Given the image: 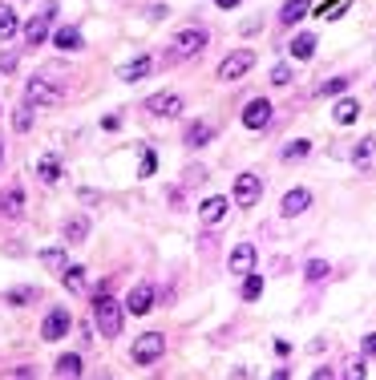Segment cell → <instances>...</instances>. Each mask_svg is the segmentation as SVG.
<instances>
[{
  "label": "cell",
  "instance_id": "6da1fadb",
  "mask_svg": "<svg viewBox=\"0 0 376 380\" xmlns=\"http://www.w3.org/2000/svg\"><path fill=\"white\" fill-rule=\"evenodd\" d=\"M93 324H98V332L105 336V340H114V336H122V324H126V303H117L114 296H93Z\"/></svg>",
  "mask_w": 376,
  "mask_h": 380
},
{
  "label": "cell",
  "instance_id": "7a4b0ae2",
  "mask_svg": "<svg viewBox=\"0 0 376 380\" xmlns=\"http://www.w3.org/2000/svg\"><path fill=\"white\" fill-rule=\"evenodd\" d=\"M207 41H211V37H207V29H202V25H190V29H182V33L174 37V49H170V57H174V61H182V57H198V53L207 49Z\"/></svg>",
  "mask_w": 376,
  "mask_h": 380
},
{
  "label": "cell",
  "instance_id": "3957f363",
  "mask_svg": "<svg viewBox=\"0 0 376 380\" xmlns=\"http://www.w3.org/2000/svg\"><path fill=\"white\" fill-rule=\"evenodd\" d=\"M251 65H255V49H235L219 61V77L223 81H239V77L251 73Z\"/></svg>",
  "mask_w": 376,
  "mask_h": 380
},
{
  "label": "cell",
  "instance_id": "277c9868",
  "mask_svg": "<svg viewBox=\"0 0 376 380\" xmlns=\"http://www.w3.org/2000/svg\"><path fill=\"white\" fill-rule=\"evenodd\" d=\"M162 352H166V336H162V332H146V336H138L134 348H130L134 364H154Z\"/></svg>",
  "mask_w": 376,
  "mask_h": 380
},
{
  "label": "cell",
  "instance_id": "5b68a950",
  "mask_svg": "<svg viewBox=\"0 0 376 380\" xmlns=\"http://www.w3.org/2000/svg\"><path fill=\"white\" fill-rule=\"evenodd\" d=\"M61 98H65V89H57V85L45 81V77H33V81L25 85V101H29V105H57Z\"/></svg>",
  "mask_w": 376,
  "mask_h": 380
},
{
  "label": "cell",
  "instance_id": "8992f818",
  "mask_svg": "<svg viewBox=\"0 0 376 380\" xmlns=\"http://www.w3.org/2000/svg\"><path fill=\"white\" fill-rule=\"evenodd\" d=\"M271 114H275V105L267 98H251L243 105V126L247 130H267V126H271Z\"/></svg>",
  "mask_w": 376,
  "mask_h": 380
},
{
  "label": "cell",
  "instance_id": "52a82bcc",
  "mask_svg": "<svg viewBox=\"0 0 376 380\" xmlns=\"http://www.w3.org/2000/svg\"><path fill=\"white\" fill-rule=\"evenodd\" d=\"M69 328H73V315H69L65 308H53V312L45 315V324H41V340L57 344V340H65Z\"/></svg>",
  "mask_w": 376,
  "mask_h": 380
},
{
  "label": "cell",
  "instance_id": "ba28073f",
  "mask_svg": "<svg viewBox=\"0 0 376 380\" xmlns=\"http://www.w3.org/2000/svg\"><path fill=\"white\" fill-rule=\"evenodd\" d=\"M53 17H57V4H45V8H41V13L25 25V45H33V49H37V45L49 37V20Z\"/></svg>",
  "mask_w": 376,
  "mask_h": 380
},
{
  "label": "cell",
  "instance_id": "9c48e42d",
  "mask_svg": "<svg viewBox=\"0 0 376 380\" xmlns=\"http://www.w3.org/2000/svg\"><path fill=\"white\" fill-rule=\"evenodd\" d=\"M259 199H263L259 174H239V178H235V207H255Z\"/></svg>",
  "mask_w": 376,
  "mask_h": 380
},
{
  "label": "cell",
  "instance_id": "30bf717a",
  "mask_svg": "<svg viewBox=\"0 0 376 380\" xmlns=\"http://www.w3.org/2000/svg\"><path fill=\"white\" fill-rule=\"evenodd\" d=\"M146 110H150L154 117H166V122H170V117H182L186 101H182L179 93H154V98L146 101Z\"/></svg>",
  "mask_w": 376,
  "mask_h": 380
},
{
  "label": "cell",
  "instance_id": "8fae6325",
  "mask_svg": "<svg viewBox=\"0 0 376 380\" xmlns=\"http://www.w3.org/2000/svg\"><path fill=\"white\" fill-rule=\"evenodd\" d=\"M308 207H311V190L295 186V190H287V195H283V202H279V215H283V218H299Z\"/></svg>",
  "mask_w": 376,
  "mask_h": 380
},
{
  "label": "cell",
  "instance_id": "7c38bea8",
  "mask_svg": "<svg viewBox=\"0 0 376 380\" xmlns=\"http://www.w3.org/2000/svg\"><path fill=\"white\" fill-rule=\"evenodd\" d=\"M150 308H154V287L150 283H138L130 291V299H126V312L130 315H146Z\"/></svg>",
  "mask_w": 376,
  "mask_h": 380
},
{
  "label": "cell",
  "instance_id": "4fadbf2b",
  "mask_svg": "<svg viewBox=\"0 0 376 380\" xmlns=\"http://www.w3.org/2000/svg\"><path fill=\"white\" fill-rule=\"evenodd\" d=\"M231 271L235 275H247V271H255V243H239V247L231 251Z\"/></svg>",
  "mask_w": 376,
  "mask_h": 380
},
{
  "label": "cell",
  "instance_id": "5bb4252c",
  "mask_svg": "<svg viewBox=\"0 0 376 380\" xmlns=\"http://www.w3.org/2000/svg\"><path fill=\"white\" fill-rule=\"evenodd\" d=\"M198 218H202L207 227H214V223H223V218H227V199H223V195H214V199H207L202 207H198Z\"/></svg>",
  "mask_w": 376,
  "mask_h": 380
},
{
  "label": "cell",
  "instance_id": "9a60e30c",
  "mask_svg": "<svg viewBox=\"0 0 376 380\" xmlns=\"http://www.w3.org/2000/svg\"><path fill=\"white\" fill-rule=\"evenodd\" d=\"M20 215H25V195H20V186H13V190L0 195V218H20Z\"/></svg>",
  "mask_w": 376,
  "mask_h": 380
},
{
  "label": "cell",
  "instance_id": "2e32d148",
  "mask_svg": "<svg viewBox=\"0 0 376 380\" xmlns=\"http://www.w3.org/2000/svg\"><path fill=\"white\" fill-rule=\"evenodd\" d=\"M214 138V126L211 122H190V126H186V133H182V142H186V146H207V142H211Z\"/></svg>",
  "mask_w": 376,
  "mask_h": 380
},
{
  "label": "cell",
  "instance_id": "e0dca14e",
  "mask_svg": "<svg viewBox=\"0 0 376 380\" xmlns=\"http://www.w3.org/2000/svg\"><path fill=\"white\" fill-rule=\"evenodd\" d=\"M53 45H57V49L61 53H82L85 49V41H82V33H77V29H57V33H53Z\"/></svg>",
  "mask_w": 376,
  "mask_h": 380
},
{
  "label": "cell",
  "instance_id": "ac0fdd59",
  "mask_svg": "<svg viewBox=\"0 0 376 380\" xmlns=\"http://www.w3.org/2000/svg\"><path fill=\"white\" fill-rule=\"evenodd\" d=\"M53 372H57L61 380H77V376H82V356H77V352H65V356H57Z\"/></svg>",
  "mask_w": 376,
  "mask_h": 380
},
{
  "label": "cell",
  "instance_id": "d6986e66",
  "mask_svg": "<svg viewBox=\"0 0 376 380\" xmlns=\"http://www.w3.org/2000/svg\"><path fill=\"white\" fill-rule=\"evenodd\" d=\"M150 69H154V61H150V57H134L130 65H122V81H126V85L142 81V77H146Z\"/></svg>",
  "mask_w": 376,
  "mask_h": 380
},
{
  "label": "cell",
  "instance_id": "ffe728a7",
  "mask_svg": "<svg viewBox=\"0 0 376 380\" xmlns=\"http://www.w3.org/2000/svg\"><path fill=\"white\" fill-rule=\"evenodd\" d=\"M332 117H336L340 126H352V122L360 117V101L356 98H340L336 101V110H332Z\"/></svg>",
  "mask_w": 376,
  "mask_h": 380
},
{
  "label": "cell",
  "instance_id": "44dd1931",
  "mask_svg": "<svg viewBox=\"0 0 376 380\" xmlns=\"http://www.w3.org/2000/svg\"><path fill=\"white\" fill-rule=\"evenodd\" d=\"M89 239V218L85 215H73L65 223V243H85Z\"/></svg>",
  "mask_w": 376,
  "mask_h": 380
},
{
  "label": "cell",
  "instance_id": "7402d4cb",
  "mask_svg": "<svg viewBox=\"0 0 376 380\" xmlns=\"http://www.w3.org/2000/svg\"><path fill=\"white\" fill-rule=\"evenodd\" d=\"M308 8H311V0H287L283 13H279V20H283V25H295V20L308 17Z\"/></svg>",
  "mask_w": 376,
  "mask_h": 380
},
{
  "label": "cell",
  "instance_id": "603a6c76",
  "mask_svg": "<svg viewBox=\"0 0 376 380\" xmlns=\"http://www.w3.org/2000/svg\"><path fill=\"white\" fill-rule=\"evenodd\" d=\"M348 85H352V77H328V81L316 85V98H340Z\"/></svg>",
  "mask_w": 376,
  "mask_h": 380
},
{
  "label": "cell",
  "instance_id": "cb8c5ba5",
  "mask_svg": "<svg viewBox=\"0 0 376 380\" xmlns=\"http://www.w3.org/2000/svg\"><path fill=\"white\" fill-rule=\"evenodd\" d=\"M61 283H65L69 291H85V267H77V263L61 267Z\"/></svg>",
  "mask_w": 376,
  "mask_h": 380
},
{
  "label": "cell",
  "instance_id": "d4e9b609",
  "mask_svg": "<svg viewBox=\"0 0 376 380\" xmlns=\"http://www.w3.org/2000/svg\"><path fill=\"white\" fill-rule=\"evenodd\" d=\"M37 178L45 182V186H53V182L61 178V162H57L53 154H49V158H41V166H37Z\"/></svg>",
  "mask_w": 376,
  "mask_h": 380
},
{
  "label": "cell",
  "instance_id": "484cf974",
  "mask_svg": "<svg viewBox=\"0 0 376 380\" xmlns=\"http://www.w3.org/2000/svg\"><path fill=\"white\" fill-rule=\"evenodd\" d=\"M311 53H316V37H311V33H299L292 41V57H295V61H308Z\"/></svg>",
  "mask_w": 376,
  "mask_h": 380
},
{
  "label": "cell",
  "instance_id": "4316f807",
  "mask_svg": "<svg viewBox=\"0 0 376 380\" xmlns=\"http://www.w3.org/2000/svg\"><path fill=\"white\" fill-rule=\"evenodd\" d=\"M308 154H311V142L308 138H295V142L283 146V162H299V158H308Z\"/></svg>",
  "mask_w": 376,
  "mask_h": 380
},
{
  "label": "cell",
  "instance_id": "83f0119b",
  "mask_svg": "<svg viewBox=\"0 0 376 380\" xmlns=\"http://www.w3.org/2000/svg\"><path fill=\"white\" fill-rule=\"evenodd\" d=\"M33 299H41V291H37V287H13V291L4 296V303H13V308H25V303H33Z\"/></svg>",
  "mask_w": 376,
  "mask_h": 380
},
{
  "label": "cell",
  "instance_id": "f1b7e54d",
  "mask_svg": "<svg viewBox=\"0 0 376 380\" xmlns=\"http://www.w3.org/2000/svg\"><path fill=\"white\" fill-rule=\"evenodd\" d=\"M259 296H263V275L247 271V280H243V299H247V303H255Z\"/></svg>",
  "mask_w": 376,
  "mask_h": 380
},
{
  "label": "cell",
  "instance_id": "f546056e",
  "mask_svg": "<svg viewBox=\"0 0 376 380\" xmlns=\"http://www.w3.org/2000/svg\"><path fill=\"white\" fill-rule=\"evenodd\" d=\"M13 33H17V13L8 4H0V41H8Z\"/></svg>",
  "mask_w": 376,
  "mask_h": 380
},
{
  "label": "cell",
  "instance_id": "4dcf8cb0",
  "mask_svg": "<svg viewBox=\"0 0 376 380\" xmlns=\"http://www.w3.org/2000/svg\"><path fill=\"white\" fill-rule=\"evenodd\" d=\"M41 263L53 267V271H61V267H65V251H61V247H45V251H41Z\"/></svg>",
  "mask_w": 376,
  "mask_h": 380
},
{
  "label": "cell",
  "instance_id": "1f68e13d",
  "mask_svg": "<svg viewBox=\"0 0 376 380\" xmlns=\"http://www.w3.org/2000/svg\"><path fill=\"white\" fill-rule=\"evenodd\" d=\"M13 130H20V133H29V130H33V110H29V105L13 114Z\"/></svg>",
  "mask_w": 376,
  "mask_h": 380
},
{
  "label": "cell",
  "instance_id": "d6a6232c",
  "mask_svg": "<svg viewBox=\"0 0 376 380\" xmlns=\"http://www.w3.org/2000/svg\"><path fill=\"white\" fill-rule=\"evenodd\" d=\"M292 81H295L292 65H283V61H279V65L271 69V85H292Z\"/></svg>",
  "mask_w": 376,
  "mask_h": 380
},
{
  "label": "cell",
  "instance_id": "836d02e7",
  "mask_svg": "<svg viewBox=\"0 0 376 380\" xmlns=\"http://www.w3.org/2000/svg\"><path fill=\"white\" fill-rule=\"evenodd\" d=\"M304 275H308L311 283L328 280V263H324V259H311V263H308V271H304Z\"/></svg>",
  "mask_w": 376,
  "mask_h": 380
},
{
  "label": "cell",
  "instance_id": "e575fe53",
  "mask_svg": "<svg viewBox=\"0 0 376 380\" xmlns=\"http://www.w3.org/2000/svg\"><path fill=\"white\" fill-rule=\"evenodd\" d=\"M372 150H376V138H364V142L356 146V154H352V158H356V162H368V154H372Z\"/></svg>",
  "mask_w": 376,
  "mask_h": 380
},
{
  "label": "cell",
  "instance_id": "d590c367",
  "mask_svg": "<svg viewBox=\"0 0 376 380\" xmlns=\"http://www.w3.org/2000/svg\"><path fill=\"white\" fill-rule=\"evenodd\" d=\"M17 69V53H0V73H13Z\"/></svg>",
  "mask_w": 376,
  "mask_h": 380
},
{
  "label": "cell",
  "instance_id": "8d00e7d4",
  "mask_svg": "<svg viewBox=\"0 0 376 380\" xmlns=\"http://www.w3.org/2000/svg\"><path fill=\"white\" fill-rule=\"evenodd\" d=\"M150 174H154V154L146 150V154H142V178H150Z\"/></svg>",
  "mask_w": 376,
  "mask_h": 380
},
{
  "label": "cell",
  "instance_id": "74e56055",
  "mask_svg": "<svg viewBox=\"0 0 376 380\" xmlns=\"http://www.w3.org/2000/svg\"><path fill=\"white\" fill-rule=\"evenodd\" d=\"M364 356H376V332H368V336H364Z\"/></svg>",
  "mask_w": 376,
  "mask_h": 380
},
{
  "label": "cell",
  "instance_id": "f35d334b",
  "mask_svg": "<svg viewBox=\"0 0 376 380\" xmlns=\"http://www.w3.org/2000/svg\"><path fill=\"white\" fill-rule=\"evenodd\" d=\"M364 372H368V368H364V360H356L352 368H348V376H356V380H364Z\"/></svg>",
  "mask_w": 376,
  "mask_h": 380
},
{
  "label": "cell",
  "instance_id": "ab89813d",
  "mask_svg": "<svg viewBox=\"0 0 376 380\" xmlns=\"http://www.w3.org/2000/svg\"><path fill=\"white\" fill-rule=\"evenodd\" d=\"M150 17L162 20V17H170V8H166V4H154V8H150Z\"/></svg>",
  "mask_w": 376,
  "mask_h": 380
},
{
  "label": "cell",
  "instance_id": "60d3db41",
  "mask_svg": "<svg viewBox=\"0 0 376 380\" xmlns=\"http://www.w3.org/2000/svg\"><path fill=\"white\" fill-rule=\"evenodd\" d=\"M214 4H219V8H235V4H239V0H214Z\"/></svg>",
  "mask_w": 376,
  "mask_h": 380
},
{
  "label": "cell",
  "instance_id": "b9f144b4",
  "mask_svg": "<svg viewBox=\"0 0 376 380\" xmlns=\"http://www.w3.org/2000/svg\"><path fill=\"white\" fill-rule=\"evenodd\" d=\"M0 162H4V142H0Z\"/></svg>",
  "mask_w": 376,
  "mask_h": 380
}]
</instances>
